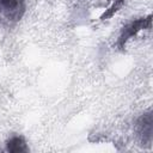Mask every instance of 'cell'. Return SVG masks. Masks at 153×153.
<instances>
[{
    "instance_id": "4",
    "label": "cell",
    "mask_w": 153,
    "mask_h": 153,
    "mask_svg": "<svg viewBox=\"0 0 153 153\" xmlns=\"http://www.w3.org/2000/svg\"><path fill=\"white\" fill-rule=\"evenodd\" d=\"M6 151L10 153H23L27 152L29 148L26 146L25 140L22 136H13L6 142Z\"/></svg>"
},
{
    "instance_id": "1",
    "label": "cell",
    "mask_w": 153,
    "mask_h": 153,
    "mask_svg": "<svg viewBox=\"0 0 153 153\" xmlns=\"http://www.w3.org/2000/svg\"><path fill=\"white\" fill-rule=\"evenodd\" d=\"M151 25H152V16L151 14L146 18H139L136 20L130 22L129 24L123 26L116 45L120 49H123L126 47V43L128 39H130L133 36H135L139 31H141L143 29H151Z\"/></svg>"
},
{
    "instance_id": "5",
    "label": "cell",
    "mask_w": 153,
    "mask_h": 153,
    "mask_svg": "<svg viewBox=\"0 0 153 153\" xmlns=\"http://www.w3.org/2000/svg\"><path fill=\"white\" fill-rule=\"evenodd\" d=\"M122 5H123V0H111V6H110L108 10H105V12L102 14L100 19H102V20H105V19L112 17L114 13L117 12V11L121 8Z\"/></svg>"
},
{
    "instance_id": "3",
    "label": "cell",
    "mask_w": 153,
    "mask_h": 153,
    "mask_svg": "<svg viewBox=\"0 0 153 153\" xmlns=\"http://www.w3.org/2000/svg\"><path fill=\"white\" fill-rule=\"evenodd\" d=\"M137 133L141 136L142 141L151 142L152 141V133H153V117H152V110H148L145 112L136 122Z\"/></svg>"
},
{
    "instance_id": "2",
    "label": "cell",
    "mask_w": 153,
    "mask_h": 153,
    "mask_svg": "<svg viewBox=\"0 0 153 153\" xmlns=\"http://www.w3.org/2000/svg\"><path fill=\"white\" fill-rule=\"evenodd\" d=\"M24 10V0H0V14L10 22L19 20Z\"/></svg>"
}]
</instances>
